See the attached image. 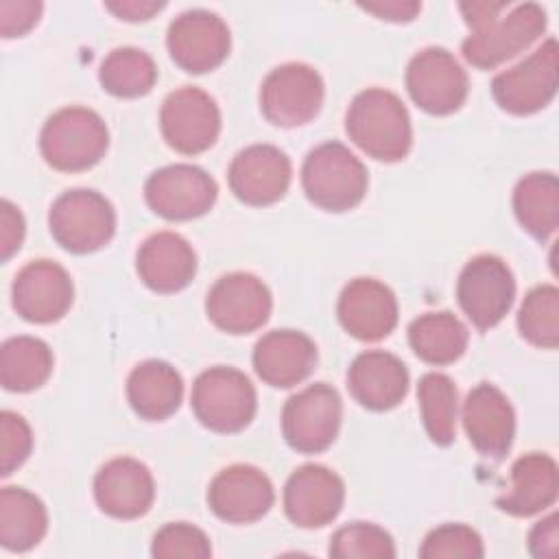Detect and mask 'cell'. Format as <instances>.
Instances as JSON below:
<instances>
[{
    "label": "cell",
    "instance_id": "obj_1",
    "mask_svg": "<svg viewBox=\"0 0 559 559\" xmlns=\"http://www.w3.org/2000/svg\"><path fill=\"white\" fill-rule=\"evenodd\" d=\"M461 13L472 28L461 44L467 63L478 70H493L526 50L546 31V11L535 2L515 4L507 15L509 0L463 2Z\"/></svg>",
    "mask_w": 559,
    "mask_h": 559
},
{
    "label": "cell",
    "instance_id": "obj_2",
    "mask_svg": "<svg viewBox=\"0 0 559 559\" xmlns=\"http://www.w3.org/2000/svg\"><path fill=\"white\" fill-rule=\"evenodd\" d=\"M349 140L378 162H400L413 144L411 116L400 96L382 87H369L354 96L345 114Z\"/></svg>",
    "mask_w": 559,
    "mask_h": 559
},
{
    "label": "cell",
    "instance_id": "obj_3",
    "mask_svg": "<svg viewBox=\"0 0 559 559\" xmlns=\"http://www.w3.org/2000/svg\"><path fill=\"white\" fill-rule=\"evenodd\" d=\"M109 146L105 120L87 107H63L41 127L39 151L48 166L61 173H81L96 166Z\"/></svg>",
    "mask_w": 559,
    "mask_h": 559
},
{
    "label": "cell",
    "instance_id": "obj_4",
    "mask_svg": "<svg viewBox=\"0 0 559 559\" xmlns=\"http://www.w3.org/2000/svg\"><path fill=\"white\" fill-rule=\"evenodd\" d=\"M301 186L317 207L347 212L362 201L369 177L365 164L345 144L325 142L306 155Z\"/></svg>",
    "mask_w": 559,
    "mask_h": 559
},
{
    "label": "cell",
    "instance_id": "obj_5",
    "mask_svg": "<svg viewBox=\"0 0 559 559\" xmlns=\"http://www.w3.org/2000/svg\"><path fill=\"white\" fill-rule=\"evenodd\" d=\"M190 404L205 428L229 435L251 424L258 395L242 371L234 367H210L194 380Z\"/></svg>",
    "mask_w": 559,
    "mask_h": 559
},
{
    "label": "cell",
    "instance_id": "obj_6",
    "mask_svg": "<svg viewBox=\"0 0 559 559\" xmlns=\"http://www.w3.org/2000/svg\"><path fill=\"white\" fill-rule=\"evenodd\" d=\"M52 238L70 253H92L105 247L116 231L114 205L96 190H68L48 212Z\"/></svg>",
    "mask_w": 559,
    "mask_h": 559
},
{
    "label": "cell",
    "instance_id": "obj_7",
    "mask_svg": "<svg viewBox=\"0 0 559 559\" xmlns=\"http://www.w3.org/2000/svg\"><path fill=\"white\" fill-rule=\"evenodd\" d=\"M343 404L334 386L314 382L290 395L282 411V435L301 454L328 450L341 428Z\"/></svg>",
    "mask_w": 559,
    "mask_h": 559
},
{
    "label": "cell",
    "instance_id": "obj_8",
    "mask_svg": "<svg viewBox=\"0 0 559 559\" xmlns=\"http://www.w3.org/2000/svg\"><path fill=\"white\" fill-rule=\"evenodd\" d=\"M325 96L321 74L299 61L271 70L260 85V109L277 127L308 124L321 109Z\"/></svg>",
    "mask_w": 559,
    "mask_h": 559
},
{
    "label": "cell",
    "instance_id": "obj_9",
    "mask_svg": "<svg viewBox=\"0 0 559 559\" xmlns=\"http://www.w3.org/2000/svg\"><path fill=\"white\" fill-rule=\"evenodd\" d=\"M557 39L548 37L524 61L493 76L491 92L496 103L513 116H528L544 109L557 94Z\"/></svg>",
    "mask_w": 559,
    "mask_h": 559
},
{
    "label": "cell",
    "instance_id": "obj_10",
    "mask_svg": "<svg viewBox=\"0 0 559 559\" xmlns=\"http://www.w3.org/2000/svg\"><path fill=\"white\" fill-rule=\"evenodd\" d=\"M513 297L515 280L502 258L483 253L463 266L456 282V299L478 330L498 325L511 310Z\"/></svg>",
    "mask_w": 559,
    "mask_h": 559
},
{
    "label": "cell",
    "instance_id": "obj_11",
    "mask_svg": "<svg viewBox=\"0 0 559 559\" xmlns=\"http://www.w3.org/2000/svg\"><path fill=\"white\" fill-rule=\"evenodd\" d=\"M166 144L183 155H199L214 146L221 133L216 100L201 87L186 85L166 96L159 111Z\"/></svg>",
    "mask_w": 559,
    "mask_h": 559
},
{
    "label": "cell",
    "instance_id": "obj_12",
    "mask_svg": "<svg viewBox=\"0 0 559 559\" xmlns=\"http://www.w3.org/2000/svg\"><path fill=\"white\" fill-rule=\"evenodd\" d=\"M406 90L424 111L448 116L465 103L469 81L452 52L439 46H428L408 61Z\"/></svg>",
    "mask_w": 559,
    "mask_h": 559
},
{
    "label": "cell",
    "instance_id": "obj_13",
    "mask_svg": "<svg viewBox=\"0 0 559 559\" xmlns=\"http://www.w3.org/2000/svg\"><path fill=\"white\" fill-rule=\"evenodd\" d=\"M148 207L166 221H192L207 214L218 197L216 181L199 166L173 164L144 183Z\"/></svg>",
    "mask_w": 559,
    "mask_h": 559
},
{
    "label": "cell",
    "instance_id": "obj_14",
    "mask_svg": "<svg viewBox=\"0 0 559 559\" xmlns=\"http://www.w3.org/2000/svg\"><path fill=\"white\" fill-rule=\"evenodd\" d=\"M170 59L190 74H203L218 68L229 55V28L212 11L190 9L179 13L166 35Z\"/></svg>",
    "mask_w": 559,
    "mask_h": 559
},
{
    "label": "cell",
    "instance_id": "obj_15",
    "mask_svg": "<svg viewBox=\"0 0 559 559\" xmlns=\"http://www.w3.org/2000/svg\"><path fill=\"white\" fill-rule=\"evenodd\" d=\"M273 299L266 284L251 273H227L207 290L205 312L227 334H249L262 328L271 314Z\"/></svg>",
    "mask_w": 559,
    "mask_h": 559
},
{
    "label": "cell",
    "instance_id": "obj_16",
    "mask_svg": "<svg viewBox=\"0 0 559 559\" xmlns=\"http://www.w3.org/2000/svg\"><path fill=\"white\" fill-rule=\"evenodd\" d=\"M74 286L68 271L52 260H33L22 266L11 286L15 312L31 323H55L72 306Z\"/></svg>",
    "mask_w": 559,
    "mask_h": 559
},
{
    "label": "cell",
    "instance_id": "obj_17",
    "mask_svg": "<svg viewBox=\"0 0 559 559\" xmlns=\"http://www.w3.org/2000/svg\"><path fill=\"white\" fill-rule=\"evenodd\" d=\"M345 485L325 465L308 463L297 467L284 487L286 518L301 528L330 524L343 509Z\"/></svg>",
    "mask_w": 559,
    "mask_h": 559
},
{
    "label": "cell",
    "instance_id": "obj_18",
    "mask_svg": "<svg viewBox=\"0 0 559 559\" xmlns=\"http://www.w3.org/2000/svg\"><path fill=\"white\" fill-rule=\"evenodd\" d=\"M293 177L288 155L273 144H251L236 153L229 164V188L247 205H271L280 201Z\"/></svg>",
    "mask_w": 559,
    "mask_h": 559
},
{
    "label": "cell",
    "instance_id": "obj_19",
    "mask_svg": "<svg viewBox=\"0 0 559 559\" xmlns=\"http://www.w3.org/2000/svg\"><path fill=\"white\" fill-rule=\"evenodd\" d=\"M461 419L469 443L485 459L500 461L511 450L515 413L498 386L489 382L476 384L463 402Z\"/></svg>",
    "mask_w": 559,
    "mask_h": 559
},
{
    "label": "cell",
    "instance_id": "obj_20",
    "mask_svg": "<svg viewBox=\"0 0 559 559\" xmlns=\"http://www.w3.org/2000/svg\"><path fill=\"white\" fill-rule=\"evenodd\" d=\"M275 491L269 476L253 465L221 469L207 489V504L216 518L229 524H251L269 513Z\"/></svg>",
    "mask_w": 559,
    "mask_h": 559
},
{
    "label": "cell",
    "instance_id": "obj_21",
    "mask_svg": "<svg viewBox=\"0 0 559 559\" xmlns=\"http://www.w3.org/2000/svg\"><path fill=\"white\" fill-rule=\"evenodd\" d=\"M336 312L345 332L367 343L386 338L397 325V299L373 277L352 280L338 297Z\"/></svg>",
    "mask_w": 559,
    "mask_h": 559
},
{
    "label": "cell",
    "instance_id": "obj_22",
    "mask_svg": "<svg viewBox=\"0 0 559 559\" xmlns=\"http://www.w3.org/2000/svg\"><path fill=\"white\" fill-rule=\"evenodd\" d=\"M94 498L100 511L111 518H142L155 500L153 474L138 459H111L94 476Z\"/></svg>",
    "mask_w": 559,
    "mask_h": 559
},
{
    "label": "cell",
    "instance_id": "obj_23",
    "mask_svg": "<svg viewBox=\"0 0 559 559\" xmlns=\"http://www.w3.org/2000/svg\"><path fill=\"white\" fill-rule=\"evenodd\" d=\"M317 365L314 341L297 330L266 332L253 347V369L262 382L288 389L304 382Z\"/></svg>",
    "mask_w": 559,
    "mask_h": 559
},
{
    "label": "cell",
    "instance_id": "obj_24",
    "mask_svg": "<svg viewBox=\"0 0 559 559\" xmlns=\"http://www.w3.org/2000/svg\"><path fill=\"white\" fill-rule=\"evenodd\" d=\"M347 389L360 406L389 411L406 397L408 369L395 354L369 349L358 354L349 365Z\"/></svg>",
    "mask_w": 559,
    "mask_h": 559
},
{
    "label": "cell",
    "instance_id": "obj_25",
    "mask_svg": "<svg viewBox=\"0 0 559 559\" xmlns=\"http://www.w3.org/2000/svg\"><path fill=\"white\" fill-rule=\"evenodd\" d=\"M135 269L151 290L170 295L192 282L197 273V253L183 236L175 231H157L140 245Z\"/></svg>",
    "mask_w": 559,
    "mask_h": 559
},
{
    "label": "cell",
    "instance_id": "obj_26",
    "mask_svg": "<svg viewBox=\"0 0 559 559\" xmlns=\"http://www.w3.org/2000/svg\"><path fill=\"white\" fill-rule=\"evenodd\" d=\"M559 493V472L552 456L528 452L511 467V489L498 498V507L515 518H528L552 507Z\"/></svg>",
    "mask_w": 559,
    "mask_h": 559
},
{
    "label": "cell",
    "instance_id": "obj_27",
    "mask_svg": "<svg viewBox=\"0 0 559 559\" xmlns=\"http://www.w3.org/2000/svg\"><path fill=\"white\" fill-rule=\"evenodd\" d=\"M127 397L135 415L146 421H162L177 413L183 397L179 371L164 360H144L127 378Z\"/></svg>",
    "mask_w": 559,
    "mask_h": 559
},
{
    "label": "cell",
    "instance_id": "obj_28",
    "mask_svg": "<svg viewBox=\"0 0 559 559\" xmlns=\"http://www.w3.org/2000/svg\"><path fill=\"white\" fill-rule=\"evenodd\" d=\"M48 531L44 502L24 487H2L0 491V544L11 552L35 548Z\"/></svg>",
    "mask_w": 559,
    "mask_h": 559
},
{
    "label": "cell",
    "instance_id": "obj_29",
    "mask_svg": "<svg viewBox=\"0 0 559 559\" xmlns=\"http://www.w3.org/2000/svg\"><path fill=\"white\" fill-rule=\"evenodd\" d=\"M469 332L465 323L448 312H426L408 325V343L413 352L428 365H450L467 349Z\"/></svg>",
    "mask_w": 559,
    "mask_h": 559
},
{
    "label": "cell",
    "instance_id": "obj_30",
    "mask_svg": "<svg viewBox=\"0 0 559 559\" xmlns=\"http://www.w3.org/2000/svg\"><path fill=\"white\" fill-rule=\"evenodd\" d=\"M513 212L522 229L546 240L559 227V181L552 173H531L513 190Z\"/></svg>",
    "mask_w": 559,
    "mask_h": 559
},
{
    "label": "cell",
    "instance_id": "obj_31",
    "mask_svg": "<svg viewBox=\"0 0 559 559\" xmlns=\"http://www.w3.org/2000/svg\"><path fill=\"white\" fill-rule=\"evenodd\" d=\"M52 373V352L35 336H11L0 347V382L7 391L28 393Z\"/></svg>",
    "mask_w": 559,
    "mask_h": 559
},
{
    "label": "cell",
    "instance_id": "obj_32",
    "mask_svg": "<svg viewBox=\"0 0 559 559\" xmlns=\"http://www.w3.org/2000/svg\"><path fill=\"white\" fill-rule=\"evenodd\" d=\"M98 81L111 96L138 98L153 90L157 81V66L153 57L140 48H114L100 63Z\"/></svg>",
    "mask_w": 559,
    "mask_h": 559
},
{
    "label": "cell",
    "instance_id": "obj_33",
    "mask_svg": "<svg viewBox=\"0 0 559 559\" xmlns=\"http://www.w3.org/2000/svg\"><path fill=\"white\" fill-rule=\"evenodd\" d=\"M417 400L428 437L437 445H450L456 432L459 393L450 376L430 371L417 384Z\"/></svg>",
    "mask_w": 559,
    "mask_h": 559
},
{
    "label": "cell",
    "instance_id": "obj_34",
    "mask_svg": "<svg viewBox=\"0 0 559 559\" xmlns=\"http://www.w3.org/2000/svg\"><path fill=\"white\" fill-rule=\"evenodd\" d=\"M520 334L535 347L555 349L559 345V290L552 284L535 286L526 293L518 312Z\"/></svg>",
    "mask_w": 559,
    "mask_h": 559
},
{
    "label": "cell",
    "instance_id": "obj_35",
    "mask_svg": "<svg viewBox=\"0 0 559 559\" xmlns=\"http://www.w3.org/2000/svg\"><path fill=\"white\" fill-rule=\"evenodd\" d=\"M328 552L334 559H393L395 544L382 526L352 522L332 535Z\"/></svg>",
    "mask_w": 559,
    "mask_h": 559
},
{
    "label": "cell",
    "instance_id": "obj_36",
    "mask_svg": "<svg viewBox=\"0 0 559 559\" xmlns=\"http://www.w3.org/2000/svg\"><path fill=\"white\" fill-rule=\"evenodd\" d=\"M485 546L480 535L465 524H443L432 528L421 548L424 559H480Z\"/></svg>",
    "mask_w": 559,
    "mask_h": 559
},
{
    "label": "cell",
    "instance_id": "obj_37",
    "mask_svg": "<svg viewBox=\"0 0 559 559\" xmlns=\"http://www.w3.org/2000/svg\"><path fill=\"white\" fill-rule=\"evenodd\" d=\"M151 555L157 559H207L212 544L201 528L186 522H170L155 533Z\"/></svg>",
    "mask_w": 559,
    "mask_h": 559
},
{
    "label": "cell",
    "instance_id": "obj_38",
    "mask_svg": "<svg viewBox=\"0 0 559 559\" xmlns=\"http://www.w3.org/2000/svg\"><path fill=\"white\" fill-rule=\"evenodd\" d=\"M33 432L26 419L13 411H2L0 415V474L9 476L17 469L31 454Z\"/></svg>",
    "mask_w": 559,
    "mask_h": 559
},
{
    "label": "cell",
    "instance_id": "obj_39",
    "mask_svg": "<svg viewBox=\"0 0 559 559\" xmlns=\"http://www.w3.org/2000/svg\"><path fill=\"white\" fill-rule=\"evenodd\" d=\"M41 2L35 0H2L0 2V33L2 37H20L28 33L41 15Z\"/></svg>",
    "mask_w": 559,
    "mask_h": 559
},
{
    "label": "cell",
    "instance_id": "obj_40",
    "mask_svg": "<svg viewBox=\"0 0 559 559\" xmlns=\"http://www.w3.org/2000/svg\"><path fill=\"white\" fill-rule=\"evenodd\" d=\"M24 216L22 212L9 201L2 199L0 203V258L7 262L13 253L20 251L24 242Z\"/></svg>",
    "mask_w": 559,
    "mask_h": 559
},
{
    "label": "cell",
    "instance_id": "obj_41",
    "mask_svg": "<svg viewBox=\"0 0 559 559\" xmlns=\"http://www.w3.org/2000/svg\"><path fill=\"white\" fill-rule=\"evenodd\" d=\"M528 550L539 559H555L559 552V518L550 513L528 533Z\"/></svg>",
    "mask_w": 559,
    "mask_h": 559
},
{
    "label": "cell",
    "instance_id": "obj_42",
    "mask_svg": "<svg viewBox=\"0 0 559 559\" xmlns=\"http://www.w3.org/2000/svg\"><path fill=\"white\" fill-rule=\"evenodd\" d=\"M358 7L389 22H411L421 11V4L415 0H384V2H367Z\"/></svg>",
    "mask_w": 559,
    "mask_h": 559
},
{
    "label": "cell",
    "instance_id": "obj_43",
    "mask_svg": "<svg viewBox=\"0 0 559 559\" xmlns=\"http://www.w3.org/2000/svg\"><path fill=\"white\" fill-rule=\"evenodd\" d=\"M116 17L127 22H142L151 20L157 11L164 9V2H151V0H118L105 4Z\"/></svg>",
    "mask_w": 559,
    "mask_h": 559
}]
</instances>
